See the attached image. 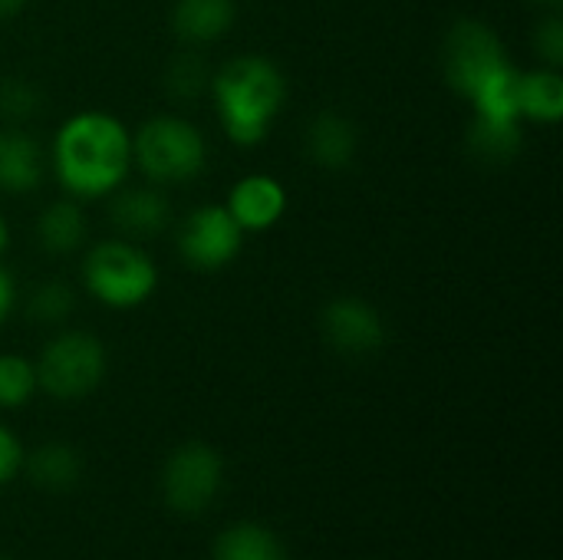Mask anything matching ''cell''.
Instances as JSON below:
<instances>
[{
  "mask_svg": "<svg viewBox=\"0 0 563 560\" xmlns=\"http://www.w3.org/2000/svg\"><path fill=\"white\" fill-rule=\"evenodd\" d=\"M46 165L76 201L109 198L132 172V132L102 109L73 112L53 135Z\"/></svg>",
  "mask_w": 563,
  "mask_h": 560,
  "instance_id": "6da1fadb",
  "label": "cell"
},
{
  "mask_svg": "<svg viewBox=\"0 0 563 560\" xmlns=\"http://www.w3.org/2000/svg\"><path fill=\"white\" fill-rule=\"evenodd\" d=\"M208 92L221 132L241 149H254L267 139L271 125L284 112L287 76L274 59L261 53H244L211 73Z\"/></svg>",
  "mask_w": 563,
  "mask_h": 560,
  "instance_id": "7a4b0ae2",
  "label": "cell"
},
{
  "mask_svg": "<svg viewBox=\"0 0 563 560\" xmlns=\"http://www.w3.org/2000/svg\"><path fill=\"white\" fill-rule=\"evenodd\" d=\"M132 168L162 188L195 182L208 168V139L185 116H152L132 132Z\"/></svg>",
  "mask_w": 563,
  "mask_h": 560,
  "instance_id": "3957f363",
  "label": "cell"
},
{
  "mask_svg": "<svg viewBox=\"0 0 563 560\" xmlns=\"http://www.w3.org/2000/svg\"><path fill=\"white\" fill-rule=\"evenodd\" d=\"M86 294L109 310H135L158 290V267L142 244L129 238H109L86 251L82 257Z\"/></svg>",
  "mask_w": 563,
  "mask_h": 560,
  "instance_id": "277c9868",
  "label": "cell"
},
{
  "mask_svg": "<svg viewBox=\"0 0 563 560\" xmlns=\"http://www.w3.org/2000/svg\"><path fill=\"white\" fill-rule=\"evenodd\" d=\"M36 366V383L46 396L59 403H76L92 396L109 370L106 347L89 330H59L46 340Z\"/></svg>",
  "mask_w": 563,
  "mask_h": 560,
  "instance_id": "5b68a950",
  "label": "cell"
},
{
  "mask_svg": "<svg viewBox=\"0 0 563 560\" xmlns=\"http://www.w3.org/2000/svg\"><path fill=\"white\" fill-rule=\"evenodd\" d=\"M511 56L501 43V36L475 17H465L452 23L442 43V73L452 92H459L465 102H472L488 83L505 76L511 69Z\"/></svg>",
  "mask_w": 563,
  "mask_h": 560,
  "instance_id": "8992f818",
  "label": "cell"
},
{
  "mask_svg": "<svg viewBox=\"0 0 563 560\" xmlns=\"http://www.w3.org/2000/svg\"><path fill=\"white\" fill-rule=\"evenodd\" d=\"M224 488V459L208 442H181L158 472L162 502L175 515H201L208 512Z\"/></svg>",
  "mask_w": 563,
  "mask_h": 560,
  "instance_id": "52a82bcc",
  "label": "cell"
},
{
  "mask_svg": "<svg viewBox=\"0 0 563 560\" xmlns=\"http://www.w3.org/2000/svg\"><path fill=\"white\" fill-rule=\"evenodd\" d=\"M241 248H244V231L228 215L224 205H198L175 228L178 257L201 274L224 271L228 264L238 261Z\"/></svg>",
  "mask_w": 563,
  "mask_h": 560,
  "instance_id": "ba28073f",
  "label": "cell"
},
{
  "mask_svg": "<svg viewBox=\"0 0 563 560\" xmlns=\"http://www.w3.org/2000/svg\"><path fill=\"white\" fill-rule=\"evenodd\" d=\"M320 330L323 340L330 343L333 353L350 356V360H363L373 356L386 347V320L383 314L363 300V297H333L323 314H320Z\"/></svg>",
  "mask_w": 563,
  "mask_h": 560,
  "instance_id": "9c48e42d",
  "label": "cell"
},
{
  "mask_svg": "<svg viewBox=\"0 0 563 560\" xmlns=\"http://www.w3.org/2000/svg\"><path fill=\"white\" fill-rule=\"evenodd\" d=\"M109 221L129 241L158 238L172 224V198L162 185H119L109 195Z\"/></svg>",
  "mask_w": 563,
  "mask_h": 560,
  "instance_id": "30bf717a",
  "label": "cell"
},
{
  "mask_svg": "<svg viewBox=\"0 0 563 560\" xmlns=\"http://www.w3.org/2000/svg\"><path fill=\"white\" fill-rule=\"evenodd\" d=\"M224 208L244 234H261L280 224V218L287 215V188L280 185V178L254 172L231 185Z\"/></svg>",
  "mask_w": 563,
  "mask_h": 560,
  "instance_id": "8fae6325",
  "label": "cell"
},
{
  "mask_svg": "<svg viewBox=\"0 0 563 560\" xmlns=\"http://www.w3.org/2000/svg\"><path fill=\"white\" fill-rule=\"evenodd\" d=\"M307 155L323 172H346L360 155V129L350 116L336 109H323L307 125Z\"/></svg>",
  "mask_w": 563,
  "mask_h": 560,
  "instance_id": "7c38bea8",
  "label": "cell"
},
{
  "mask_svg": "<svg viewBox=\"0 0 563 560\" xmlns=\"http://www.w3.org/2000/svg\"><path fill=\"white\" fill-rule=\"evenodd\" d=\"M46 175V152L23 125L0 129V191L30 195Z\"/></svg>",
  "mask_w": 563,
  "mask_h": 560,
  "instance_id": "4fadbf2b",
  "label": "cell"
},
{
  "mask_svg": "<svg viewBox=\"0 0 563 560\" xmlns=\"http://www.w3.org/2000/svg\"><path fill=\"white\" fill-rule=\"evenodd\" d=\"M20 472H26V479L36 488H43L49 495H63V492H73L82 482L86 462H82L76 446L53 439V442L36 446L33 452H23V469Z\"/></svg>",
  "mask_w": 563,
  "mask_h": 560,
  "instance_id": "5bb4252c",
  "label": "cell"
},
{
  "mask_svg": "<svg viewBox=\"0 0 563 560\" xmlns=\"http://www.w3.org/2000/svg\"><path fill=\"white\" fill-rule=\"evenodd\" d=\"M238 20V0H175L172 30L185 46H208L228 36Z\"/></svg>",
  "mask_w": 563,
  "mask_h": 560,
  "instance_id": "9a60e30c",
  "label": "cell"
},
{
  "mask_svg": "<svg viewBox=\"0 0 563 560\" xmlns=\"http://www.w3.org/2000/svg\"><path fill=\"white\" fill-rule=\"evenodd\" d=\"M515 99L521 122L538 125H558L563 119V76L561 69L538 66V69H518Z\"/></svg>",
  "mask_w": 563,
  "mask_h": 560,
  "instance_id": "2e32d148",
  "label": "cell"
},
{
  "mask_svg": "<svg viewBox=\"0 0 563 560\" xmlns=\"http://www.w3.org/2000/svg\"><path fill=\"white\" fill-rule=\"evenodd\" d=\"M86 238H89V221H86L82 201H76L69 195L46 205L36 218V241L53 257L76 254L86 244Z\"/></svg>",
  "mask_w": 563,
  "mask_h": 560,
  "instance_id": "e0dca14e",
  "label": "cell"
},
{
  "mask_svg": "<svg viewBox=\"0 0 563 560\" xmlns=\"http://www.w3.org/2000/svg\"><path fill=\"white\" fill-rule=\"evenodd\" d=\"M211 560H290V551L284 538L267 525L234 521L214 538Z\"/></svg>",
  "mask_w": 563,
  "mask_h": 560,
  "instance_id": "ac0fdd59",
  "label": "cell"
},
{
  "mask_svg": "<svg viewBox=\"0 0 563 560\" xmlns=\"http://www.w3.org/2000/svg\"><path fill=\"white\" fill-rule=\"evenodd\" d=\"M525 142V125H498L472 119L468 125V152L485 165H508L518 158Z\"/></svg>",
  "mask_w": 563,
  "mask_h": 560,
  "instance_id": "d6986e66",
  "label": "cell"
},
{
  "mask_svg": "<svg viewBox=\"0 0 563 560\" xmlns=\"http://www.w3.org/2000/svg\"><path fill=\"white\" fill-rule=\"evenodd\" d=\"M76 310V294L66 281H43L26 294L23 314L36 327H63Z\"/></svg>",
  "mask_w": 563,
  "mask_h": 560,
  "instance_id": "ffe728a7",
  "label": "cell"
},
{
  "mask_svg": "<svg viewBox=\"0 0 563 560\" xmlns=\"http://www.w3.org/2000/svg\"><path fill=\"white\" fill-rule=\"evenodd\" d=\"M211 86V66L205 63L201 53L191 50H181L178 56L168 59L165 66V92L178 102H191L198 96H205Z\"/></svg>",
  "mask_w": 563,
  "mask_h": 560,
  "instance_id": "44dd1931",
  "label": "cell"
},
{
  "mask_svg": "<svg viewBox=\"0 0 563 560\" xmlns=\"http://www.w3.org/2000/svg\"><path fill=\"white\" fill-rule=\"evenodd\" d=\"M36 366L20 353H0V409H20L36 396Z\"/></svg>",
  "mask_w": 563,
  "mask_h": 560,
  "instance_id": "7402d4cb",
  "label": "cell"
},
{
  "mask_svg": "<svg viewBox=\"0 0 563 560\" xmlns=\"http://www.w3.org/2000/svg\"><path fill=\"white\" fill-rule=\"evenodd\" d=\"M43 106L40 89L33 86V79L23 76H7L0 79V119L7 125H23L30 122Z\"/></svg>",
  "mask_w": 563,
  "mask_h": 560,
  "instance_id": "603a6c76",
  "label": "cell"
},
{
  "mask_svg": "<svg viewBox=\"0 0 563 560\" xmlns=\"http://www.w3.org/2000/svg\"><path fill=\"white\" fill-rule=\"evenodd\" d=\"M534 50L541 56L544 66L551 69H561L563 66V20L558 13L544 17L541 26L534 30Z\"/></svg>",
  "mask_w": 563,
  "mask_h": 560,
  "instance_id": "cb8c5ba5",
  "label": "cell"
},
{
  "mask_svg": "<svg viewBox=\"0 0 563 560\" xmlns=\"http://www.w3.org/2000/svg\"><path fill=\"white\" fill-rule=\"evenodd\" d=\"M20 469H23V446H20L16 432L0 422V485L16 479Z\"/></svg>",
  "mask_w": 563,
  "mask_h": 560,
  "instance_id": "d4e9b609",
  "label": "cell"
},
{
  "mask_svg": "<svg viewBox=\"0 0 563 560\" xmlns=\"http://www.w3.org/2000/svg\"><path fill=\"white\" fill-rule=\"evenodd\" d=\"M16 281H13V274L0 264V327L10 320V314H13V307H16Z\"/></svg>",
  "mask_w": 563,
  "mask_h": 560,
  "instance_id": "484cf974",
  "label": "cell"
},
{
  "mask_svg": "<svg viewBox=\"0 0 563 560\" xmlns=\"http://www.w3.org/2000/svg\"><path fill=\"white\" fill-rule=\"evenodd\" d=\"M7 248H10V224H7V218L0 215V257H3Z\"/></svg>",
  "mask_w": 563,
  "mask_h": 560,
  "instance_id": "4316f807",
  "label": "cell"
},
{
  "mask_svg": "<svg viewBox=\"0 0 563 560\" xmlns=\"http://www.w3.org/2000/svg\"><path fill=\"white\" fill-rule=\"evenodd\" d=\"M23 3H26V0H0V17H10V13H16Z\"/></svg>",
  "mask_w": 563,
  "mask_h": 560,
  "instance_id": "83f0119b",
  "label": "cell"
},
{
  "mask_svg": "<svg viewBox=\"0 0 563 560\" xmlns=\"http://www.w3.org/2000/svg\"><path fill=\"white\" fill-rule=\"evenodd\" d=\"M534 3H541V7H551V10H554V7H561V0H534Z\"/></svg>",
  "mask_w": 563,
  "mask_h": 560,
  "instance_id": "f1b7e54d",
  "label": "cell"
}]
</instances>
